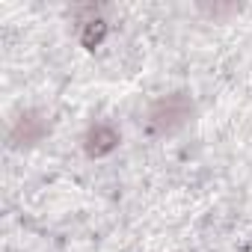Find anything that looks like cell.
I'll return each mask as SVG.
<instances>
[{"label": "cell", "instance_id": "obj_1", "mask_svg": "<svg viewBox=\"0 0 252 252\" xmlns=\"http://www.w3.org/2000/svg\"><path fill=\"white\" fill-rule=\"evenodd\" d=\"M196 116V104L187 92H169V95H160L149 104V113H146V128L155 134V137H166V134H175L181 131L184 125Z\"/></svg>", "mask_w": 252, "mask_h": 252}, {"label": "cell", "instance_id": "obj_2", "mask_svg": "<svg viewBox=\"0 0 252 252\" xmlns=\"http://www.w3.org/2000/svg\"><path fill=\"white\" fill-rule=\"evenodd\" d=\"M48 134H51V119H48V113L39 110V107H27V110H21L12 119L6 140H9L12 149H30V146H39Z\"/></svg>", "mask_w": 252, "mask_h": 252}, {"label": "cell", "instance_id": "obj_3", "mask_svg": "<svg viewBox=\"0 0 252 252\" xmlns=\"http://www.w3.org/2000/svg\"><path fill=\"white\" fill-rule=\"evenodd\" d=\"M119 143H122V134H119V128L113 122H92L86 128V134H83V152L92 160L113 155L119 149Z\"/></svg>", "mask_w": 252, "mask_h": 252}]
</instances>
